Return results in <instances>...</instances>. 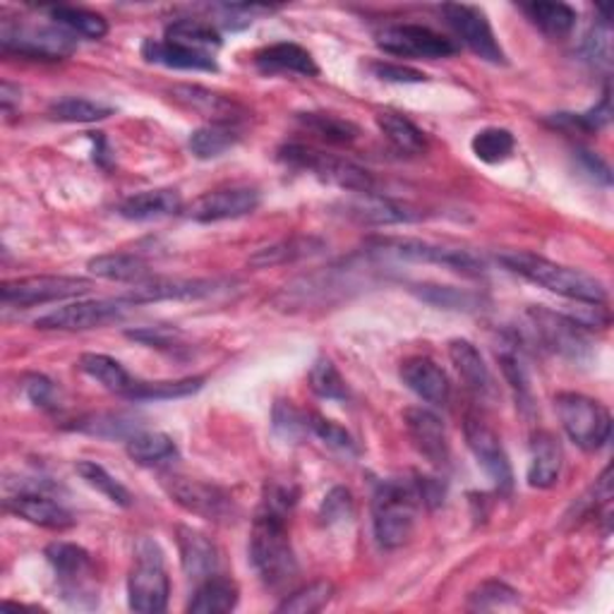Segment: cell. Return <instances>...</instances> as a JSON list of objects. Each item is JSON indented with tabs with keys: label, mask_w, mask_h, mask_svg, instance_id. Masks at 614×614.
<instances>
[{
	"label": "cell",
	"mask_w": 614,
	"mask_h": 614,
	"mask_svg": "<svg viewBox=\"0 0 614 614\" xmlns=\"http://www.w3.org/2000/svg\"><path fill=\"white\" fill-rule=\"evenodd\" d=\"M497 259L509 271L524 276L526 281L549 290V294H557L566 300L588 303V305H605L607 303L605 284L581 269L557 265L541 255L521 252V250L502 252Z\"/></svg>",
	"instance_id": "6da1fadb"
},
{
	"label": "cell",
	"mask_w": 614,
	"mask_h": 614,
	"mask_svg": "<svg viewBox=\"0 0 614 614\" xmlns=\"http://www.w3.org/2000/svg\"><path fill=\"white\" fill-rule=\"evenodd\" d=\"M250 562L267 588H284L298 576V559L286 526V514L263 506L252 521Z\"/></svg>",
	"instance_id": "7a4b0ae2"
},
{
	"label": "cell",
	"mask_w": 614,
	"mask_h": 614,
	"mask_svg": "<svg viewBox=\"0 0 614 614\" xmlns=\"http://www.w3.org/2000/svg\"><path fill=\"white\" fill-rule=\"evenodd\" d=\"M420 495L416 481H387L377 487L373 499V528L384 549L408 543L416 528Z\"/></svg>",
	"instance_id": "3957f363"
},
{
	"label": "cell",
	"mask_w": 614,
	"mask_h": 614,
	"mask_svg": "<svg viewBox=\"0 0 614 614\" xmlns=\"http://www.w3.org/2000/svg\"><path fill=\"white\" fill-rule=\"evenodd\" d=\"M171 581L164 564L161 547L142 537L135 545V562L128 576V605L140 614H159L168 605Z\"/></svg>",
	"instance_id": "277c9868"
},
{
	"label": "cell",
	"mask_w": 614,
	"mask_h": 614,
	"mask_svg": "<svg viewBox=\"0 0 614 614\" xmlns=\"http://www.w3.org/2000/svg\"><path fill=\"white\" fill-rule=\"evenodd\" d=\"M555 410L566 437L583 452H597L610 442L612 416L595 398L576 392H564L555 398Z\"/></svg>",
	"instance_id": "5b68a950"
},
{
	"label": "cell",
	"mask_w": 614,
	"mask_h": 614,
	"mask_svg": "<svg viewBox=\"0 0 614 614\" xmlns=\"http://www.w3.org/2000/svg\"><path fill=\"white\" fill-rule=\"evenodd\" d=\"M279 159L298 171L313 174L321 182H329L341 190L350 192H375V178L365 168L350 164L346 159L331 157L327 151H319L315 147L290 142L279 149Z\"/></svg>",
	"instance_id": "8992f818"
},
{
	"label": "cell",
	"mask_w": 614,
	"mask_h": 614,
	"mask_svg": "<svg viewBox=\"0 0 614 614\" xmlns=\"http://www.w3.org/2000/svg\"><path fill=\"white\" fill-rule=\"evenodd\" d=\"M0 46L6 53L32 60H63L75 51V37L63 27L18 24L3 20L0 24Z\"/></svg>",
	"instance_id": "52a82bcc"
},
{
	"label": "cell",
	"mask_w": 614,
	"mask_h": 614,
	"mask_svg": "<svg viewBox=\"0 0 614 614\" xmlns=\"http://www.w3.org/2000/svg\"><path fill=\"white\" fill-rule=\"evenodd\" d=\"M375 248H377L375 252L379 255L406 259V263L442 265L468 276H478L485 271V263L478 255H473L471 250H464V248H449V245H437V242L413 240V238H392V240H379Z\"/></svg>",
	"instance_id": "ba28073f"
},
{
	"label": "cell",
	"mask_w": 614,
	"mask_h": 614,
	"mask_svg": "<svg viewBox=\"0 0 614 614\" xmlns=\"http://www.w3.org/2000/svg\"><path fill=\"white\" fill-rule=\"evenodd\" d=\"M91 281L82 276H27V279L6 281L0 288L6 305L37 307L46 303H60L87 296Z\"/></svg>",
	"instance_id": "9c48e42d"
},
{
	"label": "cell",
	"mask_w": 614,
	"mask_h": 614,
	"mask_svg": "<svg viewBox=\"0 0 614 614\" xmlns=\"http://www.w3.org/2000/svg\"><path fill=\"white\" fill-rule=\"evenodd\" d=\"M377 46L389 56L425 58V60L449 58L458 51V46L452 39L442 37L435 32V29L423 27V24L384 27L377 34Z\"/></svg>",
	"instance_id": "30bf717a"
},
{
	"label": "cell",
	"mask_w": 614,
	"mask_h": 614,
	"mask_svg": "<svg viewBox=\"0 0 614 614\" xmlns=\"http://www.w3.org/2000/svg\"><path fill=\"white\" fill-rule=\"evenodd\" d=\"M442 12L466 49H471L481 60H487V63L493 66L506 63V56L493 32V24H489L487 14L481 8L449 3L442 8Z\"/></svg>",
	"instance_id": "8fae6325"
},
{
	"label": "cell",
	"mask_w": 614,
	"mask_h": 614,
	"mask_svg": "<svg viewBox=\"0 0 614 614\" xmlns=\"http://www.w3.org/2000/svg\"><path fill=\"white\" fill-rule=\"evenodd\" d=\"M128 303L118 300H77L63 307H56L49 315H43L34 321L37 329L43 331H87L116 321Z\"/></svg>",
	"instance_id": "7c38bea8"
},
{
	"label": "cell",
	"mask_w": 614,
	"mask_h": 614,
	"mask_svg": "<svg viewBox=\"0 0 614 614\" xmlns=\"http://www.w3.org/2000/svg\"><path fill=\"white\" fill-rule=\"evenodd\" d=\"M464 433L471 454L478 460V466L487 473V478L495 483L499 493H509L514 485V471L495 429L485 425L481 418L468 416Z\"/></svg>",
	"instance_id": "4fadbf2b"
},
{
	"label": "cell",
	"mask_w": 614,
	"mask_h": 614,
	"mask_svg": "<svg viewBox=\"0 0 614 614\" xmlns=\"http://www.w3.org/2000/svg\"><path fill=\"white\" fill-rule=\"evenodd\" d=\"M164 487L168 497L199 518L221 521L228 518V514H234V502L217 485L171 475V478L164 481Z\"/></svg>",
	"instance_id": "5bb4252c"
},
{
	"label": "cell",
	"mask_w": 614,
	"mask_h": 614,
	"mask_svg": "<svg viewBox=\"0 0 614 614\" xmlns=\"http://www.w3.org/2000/svg\"><path fill=\"white\" fill-rule=\"evenodd\" d=\"M257 207L259 192L255 188H224L197 197L186 214L197 224H217L248 217Z\"/></svg>",
	"instance_id": "9a60e30c"
},
{
	"label": "cell",
	"mask_w": 614,
	"mask_h": 614,
	"mask_svg": "<svg viewBox=\"0 0 614 614\" xmlns=\"http://www.w3.org/2000/svg\"><path fill=\"white\" fill-rule=\"evenodd\" d=\"M528 319L533 331L537 334V339H541L547 348L559 353V356L581 358V353L588 346L583 327L570 315L552 313L547 307H531Z\"/></svg>",
	"instance_id": "2e32d148"
},
{
	"label": "cell",
	"mask_w": 614,
	"mask_h": 614,
	"mask_svg": "<svg viewBox=\"0 0 614 614\" xmlns=\"http://www.w3.org/2000/svg\"><path fill=\"white\" fill-rule=\"evenodd\" d=\"M404 423H406V433L413 442V447L418 449L420 456H425L429 464L437 468L449 464L447 433H444V425L433 410L408 408L404 413Z\"/></svg>",
	"instance_id": "e0dca14e"
},
{
	"label": "cell",
	"mask_w": 614,
	"mask_h": 614,
	"mask_svg": "<svg viewBox=\"0 0 614 614\" xmlns=\"http://www.w3.org/2000/svg\"><path fill=\"white\" fill-rule=\"evenodd\" d=\"M221 288V281L214 279H154L137 284L128 296H122L128 305L161 303V300H199L214 296Z\"/></svg>",
	"instance_id": "ac0fdd59"
},
{
	"label": "cell",
	"mask_w": 614,
	"mask_h": 614,
	"mask_svg": "<svg viewBox=\"0 0 614 614\" xmlns=\"http://www.w3.org/2000/svg\"><path fill=\"white\" fill-rule=\"evenodd\" d=\"M171 97L190 109L192 113H199L209 118V122H228V126H238V122L248 116L242 106L217 91H209L205 87H192V85H178L171 89Z\"/></svg>",
	"instance_id": "d6986e66"
},
{
	"label": "cell",
	"mask_w": 614,
	"mask_h": 614,
	"mask_svg": "<svg viewBox=\"0 0 614 614\" xmlns=\"http://www.w3.org/2000/svg\"><path fill=\"white\" fill-rule=\"evenodd\" d=\"M402 379L406 387L420 396L423 402L444 406L452 398V382L447 373L427 356H416L402 363Z\"/></svg>",
	"instance_id": "ffe728a7"
},
{
	"label": "cell",
	"mask_w": 614,
	"mask_h": 614,
	"mask_svg": "<svg viewBox=\"0 0 614 614\" xmlns=\"http://www.w3.org/2000/svg\"><path fill=\"white\" fill-rule=\"evenodd\" d=\"M344 211L350 219H356L360 224H377V226L410 224L423 219L420 211L377 192H356V197L348 199L344 205Z\"/></svg>",
	"instance_id": "44dd1931"
},
{
	"label": "cell",
	"mask_w": 614,
	"mask_h": 614,
	"mask_svg": "<svg viewBox=\"0 0 614 614\" xmlns=\"http://www.w3.org/2000/svg\"><path fill=\"white\" fill-rule=\"evenodd\" d=\"M46 559L53 566L56 576L60 578V586L68 595L82 593L85 583L95 574V564L91 555L75 543H53L46 547Z\"/></svg>",
	"instance_id": "7402d4cb"
},
{
	"label": "cell",
	"mask_w": 614,
	"mask_h": 614,
	"mask_svg": "<svg viewBox=\"0 0 614 614\" xmlns=\"http://www.w3.org/2000/svg\"><path fill=\"white\" fill-rule=\"evenodd\" d=\"M6 509L14 516L29 521V524L49 528V531H68L75 526V518L63 504H58L56 499L39 493L14 495L6 499Z\"/></svg>",
	"instance_id": "603a6c76"
},
{
	"label": "cell",
	"mask_w": 614,
	"mask_h": 614,
	"mask_svg": "<svg viewBox=\"0 0 614 614\" xmlns=\"http://www.w3.org/2000/svg\"><path fill=\"white\" fill-rule=\"evenodd\" d=\"M255 68L263 75H300V77H317L319 68L313 53L298 43L281 41L259 49L255 53Z\"/></svg>",
	"instance_id": "cb8c5ba5"
},
{
	"label": "cell",
	"mask_w": 614,
	"mask_h": 614,
	"mask_svg": "<svg viewBox=\"0 0 614 614\" xmlns=\"http://www.w3.org/2000/svg\"><path fill=\"white\" fill-rule=\"evenodd\" d=\"M178 549H180V564L182 572L192 581H205L217 574L219 566V552L205 533L195 528L180 526L178 528Z\"/></svg>",
	"instance_id": "d4e9b609"
},
{
	"label": "cell",
	"mask_w": 614,
	"mask_h": 614,
	"mask_svg": "<svg viewBox=\"0 0 614 614\" xmlns=\"http://www.w3.org/2000/svg\"><path fill=\"white\" fill-rule=\"evenodd\" d=\"M142 56L149 63H157L164 68L174 70H205V72H217L219 66L211 53H202L188 49V46H180L174 41H157V39H145L142 41Z\"/></svg>",
	"instance_id": "484cf974"
},
{
	"label": "cell",
	"mask_w": 614,
	"mask_h": 614,
	"mask_svg": "<svg viewBox=\"0 0 614 614\" xmlns=\"http://www.w3.org/2000/svg\"><path fill=\"white\" fill-rule=\"evenodd\" d=\"M182 209V199L178 190L161 188V190H145L128 197L126 202L118 207V214L122 219L130 221H154L166 219L171 214H178Z\"/></svg>",
	"instance_id": "4316f807"
},
{
	"label": "cell",
	"mask_w": 614,
	"mask_h": 614,
	"mask_svg": "<svg viewBox=\"0 0 614 614\" xmlns=\"http://www.w3.org/2000/svg\"><path fill=\"white\" fill-rule=\"evenodd\" d=\"M562 473V447L549 433H537L531 444V464H528V485L537 489H549L559 481Z\"/></svg>",
	"instance_id": "83f0119b"
},
{
	"label": "cell",
	"mask_w": 614,
	"mask_h": 614,
	"mask_svg": "<svg viewBox=\"0 0 614 614\" xmlns=\"http://www.w3.org/2000/svg\"><path fill=\"white\" fill-rule=\"evenodd\" d=\"M87 269L91 276L118 284H145L149 281V265L142 257L128 252H111L89 259Z\"/></svg>",
	"instance_id": "f1b7e54d"
},
{
	"label": "cell",
	"mask_w": 614,
	"mask_h": 614,
	"mask_svg": "<svg viewBox=\"0 0 614 614\" xmlns=\"http://www.w3.org/2000/svg\"><path fill=\"white\" fill-rule=\"evenodd\" d=\"M449 358L456 367L458 377L466 382V387L475 394H489L493 392V375H489V367L485 365L481 350L475 348L466 339H454L449 341Z\"/></svg>",
	"instance_id": "f546056e"
},
{
	"label": "cell",
	"mask_w": 614,
	"mask_h": 614,
	"mask_svg": "<svg viewBox=\"0 0 614 614\" xmlns=\"http://www.w3.org/2000/svg\"><path fill=\"white\" fill-rule=\"evenodd\" d=\"M325 250V240H319L315 236H294L279 240L274 245H267V248H259L252 257L250 265L257 269H267V267H279L288 263H298V259L319 255Z\"/></svg>",
	"instance_id": "4dcf8cb0"
},
{
	"label": "cell",
	"mask_w": 614,
	"mask_h": 614,
	"mask_svg": "<svg viewBox=\"0 0 614 614\" xmlns=\"http://www.w3.org/2000/svg\"><path fill=\"white\" fill-rule=\"evenodd\" d=\"M238 605V586L230 578L214 574L205 581H199L195 597L188 605L192 614H224L236 610Z\"/></svg>",
	"instance_id": "1f68e13d"
},
{
	"label": "cell",
	"mask_w": 614,
	"mask_h": 614,
	"mask_svg": "<svg viewBox=\"0 0 614 614\" xmlns=\"http://www.w3.org/2000/svg\"><path fill=\"white\" fill-rule=\"evenodd\" d=\"M80 370L89 379H95L97 384H101L106 392L126 396V398H128L130 389L135 387V382H137L126 370V367H122L116 358L106 356V353H85V356L80 358Z\"/></svg>",
	"instance_id": "d6a6232c"
},
{
	"label": "cell",
	"mask_w": 614,
	"mask_h": 614,
	"mask_svg": "<svg viewBox=\"0 0 614 614\" xmlns=\"http://www.w3.org/2000/svg\"><path fill=\"white\" fill-rule=\"evenodd\" d=\"M126 452L140 466H161L178 456L176 442L164 433H135L126 442Z\"/></svg>",
	"instance_id": "836d02e7"
},
{
	"label": "cell",
	"mask_w": 614,
	"mask_h": 614,
	"mask_svg": "<svg viewBox=\"0 0 614 614\" xmlns=\"http://www.w3.org/2000/svg\"><path fill=\"white\" fill-rule=\"evenodd\" d=\"M528 14V20L541 29L543 34L552 39H562L566 34H572V29L576 27V10L566 3H526L521 6Z\"/></svg>",
	"instance_id": "e575fe53"
},
{
	"label": "cell",
	"mask_w": 614,
	"mask_h": 614,
	"mask_svg": "<svg viewBox=\"0 0 614 614\" xmlns=\"http://www.w3.org/2000/svg\"><path fill=\"white\" fill-rule=\"evenodd\" d=\"M238 140L240 132L236 126H228V122H207V126L197 128L190 135L188 147L197 159H217L230 147H236Z\"/></svg>",
	"instance_id": "d590c367"
},
{
	"label": "cell",
	"mask_w": 614,
	"mask_h": 614,
	"mask_svg": "<svg viewBox=\"0 0 614 614\" xmlns=\"http://www.w3.org/2000/svg\"><path fill=\"white\" fill-rule=\"evenodd\" d=\"M377 126L382 130V135L387 137V140L404 154H425L427 149V137L425 132L416 126V122L408 120L402 113H379L377 116Z\"/></svg>",
	"instance_id": "8d00e7d4"
},
{
	"label": "cell",
	"mask_w": 614,
	"mask_h": 614,
	"mask_svg": "<svg viewBox=\"0 0 614 614\" xmlns=\"http://www.w3.org/2000/svg\"><path fill=\"white\" fill-rule=\"evenodd\" d=\"M49 14L56 20L58 27H63L72 37L77 34V37L99 41L109 34V22H106V18L99 12L72 8V6H56V8H49Z\"/></svg>",
	"instance_id": "74e56055"
},
{
	"label": "cell",
	"mask_w": 614,
	"mask_h": 614,
	"mask_svg": "<svg viewBox=\"0 0 614 614\" xmlns=\"http://www.w3.org/2000/svg\"><path fill=\"white\" fill-rule=\"evenodd\" d=\"M166 41L188 46V49L202 51V53H211V49H219L221 46V37L217 29L205 20H192V18H182V20H176L174 24H168Z\"/></svg>",
	"instance_id": "f35d334b"
},
{
	"label": "cell",
	"mask_w": 614,
	"mask_h": 614,
	"mask_svg": "<svg viewBox=\"0 0 614 614\" xmlns=\"http://www.w3.org/2000/svg\"><path fill=\"white\" fill-rule=\"evenodd\" d=\"M205 377H186V379H161V382H142L137 379L128 398L135 402H171V398H186L202 389Z\"/></svg>",
	"instance_id": "ab89813d"
},
{
	"label": "cell",
	"mask_w": 614,
	"mask_h": 614,
	"mask_svg": "<svg viewBox=\"0 0 614 614\" xmlns=\"http://www.w3.org/2000/svg\"><path fill=\"white\" fill-rule=\"evenodd\" d=\"M471 149L475 154V159H481L483 164H489V166H497V164H504L506 159H512L516 140L506 128H485L473 135Z\"/></svg>",
	"instance_id": "60d3db41"
},
{
	"label": "cell",
	"mask_w": 614,
	"mask_h": 614,
	"mask_svg": "<svg viewBox=\"0 0 614 614\" xmlns=\"http://www.w3.org/2000/svg\"><path fill=\"white\" fill-rule=\"evenodd\" d=\"M298 120L303 122V128L315 132L319 140L329 145H350L360 135L358 126L334 113H300Z\"/></svg>",
	"instance_id": "b9f144b4"
},
{
	"label": "cell",
	"mask_w": 614,
	"mask_h": 614,
	"mask_svg": "<svg viewBox=\"0 0 614 614\" xmlns=\"http://www.w3.org/2000/svg\"><path fill=\"white\" fill-rule=\"evenodd\" d=\"M75 471L80 473V478L89 487H95L97 493H101L109 502H113L118 506H130L132 504L130 489L126 485H122L120 481H116L113 475L109 471H106L103 466L95 464V460H80V464L75 466Z\"/></svg>",
	"instance_id": "7bdbcfd3"
},
{
	"label": "cell",
	"mask_w": 614,
	"mask_h": 614,
	"mask_svg": "<svg viewBox=\"0 0 614 614\" xmlns=\"http://www.w3.org/2000/svg\"><path fill=\"white\" fill-rule=\"evenodd\" d=\"M49 116L60 122H99L113 116L111 106H103L99 101L82 99V97H66L51 103Z\"/></svg>",
	"instance_id": "ee69618b"
},
{
	"label": "cell",
	"mask_w": 614,
	"mask_h": 614,
	"mask_svg": "<svg viewBox=\"0 0 614 614\" xmlns=\"http://www.w3.org/2000/svg\"><path fill=\"white\" fill-rule=\"evenodd\" d=\"M307 382H310V389L319 398H329V402H346L348 398L346 379L341 377L339 367H336L327 356H321L313 363Z\"/></svg>",
	"instance_id": "f6af8a7d"
},
{
	"label": "cell",
	"mask_w": 614,
	"mask_h": 614,
	"mask_svg": "<svg viewBox=\"0 0 614 614\" xmlns=\"http://www.w3.org/2000/svg\"><path fill=\"white\" fill-rule=\"evenodd\" d=\"M334 595V586L329 581H313L307 586L294 591L284 597V603L276 607L279 612L288 614H313L325 607Z\"/></svg>",
	"instance_id": "bcb514c9"
},
{
	"label": "cell",
	"mask_w": 614,
	"mask_h": 614,
	"mask_svg": "<svg viewBox=\"0 0 614 614\" xmlns=\"http://www.w3.org/2000/svg\"><path fill=\"white\" fill-rule=\"evenodd\" d=\"M468 607L475 612H497L518 607V593L502 581H487L468 597Z\"/></svg>",
	"instance_id": "7dc6e473"
},
{
	"label": "cell",
	"mask_w": 614,
	"mask_h": 614,
	"mask_svg": "<svg viewBox=\"0 0 614 614\" xmlns=\"http://www.w3.org/2000/svg\"><path fill=\"white\" fill-rule=\"evenodd\" d=\"M416 294L437 307H447V310H478L483 298L471 290H458L454 286H416Z\"/></svg>",
	"instance_id": "c3c4849f"
},
{
	"label": "cell",
	"mask_w": 614,
	"mask_h": 614,
	"mask_svg": "<svg viewBox=\"0 0 614 614\" xmlns=\"http://www.w3.org/2000/svg\"><path fill=\"white\" fill-rule=\"evenodd\" d=\"M610 118H612V106H610V91L605 89L601 103L593 106V109L583 111V113H559L555 118V122H559V126L583 130V132H597L607 126Z\"/></svg>",
	"instance_id": "681fc988"
},
{
	"label": "cell",
	"mask_w": 614,
	"mask_h": 614,
	"mask_svg": "<svg viewBox=\"0 0 614 614\" xmlns=\"http://www.w3.org/2000/svg\"><path fill=\"white\" fill-rule=\"evenodd\" d=\"M307 427H310L313 433L327 444V447H331L336 452H344V454L358 452L356 439H353L350 433H346V429L341 425H336L334 420H327V418L317 416V413H313V416H307Z\"/></svg>",
	"instance_id": "f907efd6"
},
{
	"label": "cell",
	"mask_w": 614,
	"mask_h": 614,
	"mask_svg": "<svg viewBox=\"0 0 614 614\" xmlns=\"http://www.w3.org/2000/svg\"><path fill=\"white\" fill-rule=\"evenodd\" d=\"M583 51L593 60L595 66L610 68L612 63V32H610V20H601L593 32L586 37V43H583Z\"/></svg>",
	"instance_id": "816d5d0a"
},
{
	"label": "cell",
	"mask_w": 614,
	"mask_h": 614,
	"mask_svg": "<svg viewBox=\"0 0 614 614\" xmlns=\"http://www.w3.org/2000/svg\"><path fill=\"white\" fill-rule=\"evenodd\" d=\"M370 70L375 72V77H379L382 82H396V85H420L427 82V75L420 70H413L408 66L402 63H373Z\"/></svg>",
	"instance_id": "f5cc1de1"
},
{
	"label": "cell",
	"mask_w": 614,
	"mask_h": 614,
	"mask_svg": "<svg viewBox=\"0 0 614 614\" xmlns=\"http://www.w3.org/2000/svg\"><path fill=\"white\" fill-rule=\"evenodd\" d=\"M353 516V497L348 489L344 487H334L331 493L321 502V518L327 524H336V521H344Z\"/></svg>",
	"instance_id": "db71d44e"
},
{
	"label": "cell",
	"mask_w": 614,
	"mask_h": 614,
	"mask_svg": "<svg viewBox=\"0 0 614 614\" xmlns=\"http://www.w3.org/2000/svg\"><path fill=\"white\" fill-rule=\"evenodd\" d=\"M502 370H504L506 379H509L512 389L516 392L518 404H528L531 387H528L526 370H524V367H521V363L514 356H502Z\"/></svg>",
	"instance_id": "11a10c76"
},
{
	"label": "cell",
	"mask_w": 614,
	"mask_h": 614,
	"mask_svg": "<svg viewBox=\"0 0 614 614\" xmlns=\"http://www.w3.org/2000/svg\"><path fill=\"white\" fill-rule=\"evenodd\" d=\"M53 384L41 377V375H29L24 379V394L29 396V402L37 406H51L53 402Z\"/></svg>",
	"instance_id": "9f6ffc18"
},
{
	"label": "cell",
	"mask_w": 614,
	"mask_h": 614,
	"mask_svg": "<svg viewBox=\"0 0 614 614\" xmlns=\"http://www.w3.org/2000/svg\"><path fill=\"white\" fill-rule=\"evenodd\" d=\"M578 157H581L583 164H586V168L595 178H601L605 186H610V168H607L605 161L597 159L595 154H591V151H578Z\"/></svg>",
	"instance_id": "6f0895ef"
},
{
	"label": "cell",
	"mask_w": 614,
	"mask_h": 614,
	"mask_svg": "<svg viewBox=\"0 0 614 614\" xmlns=\"http://www.w3.org/2000/svg\"><path fill=\"white\" fill-rule=\"evenodd\" d=\"M0 106H3V111L10 116L14 111V106H20V87H14L10 82L0 85Z\"/></svg>",
	"instance_id": "680465c9"
}]
</instances>
